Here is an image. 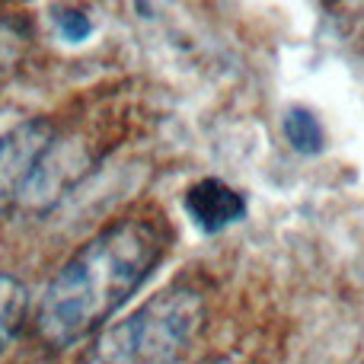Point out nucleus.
Listing matches in <instances>:
<instances>
[{
	"mask_svg": "<svg viewBox=\"0 0 364 364\" xmlns=\"http://www.w3.org/2000/svg\"><path fill=\"white\" fill-rule=\"evenodd\" d=\"M55 23H58V32H61V38H68L70 45L87 42L90 32H93V19H90L83 10H58Z\"/></svg>",
	"mask_w": 364,
	"mask_h": 364,
	"instance_id": "obj_8",
	"label": "nucleus"
},
{
	"mask_svg": "<svg viewBox=\"0 0 364 364\" xmlns=\"http://www.w3.org/2000/svg\"><path fill=\"white\" fill-rule=\"evenodd\" d=\"M188 220L198 227L201 233H220L227 227H233L237 220L246 218V198L243 192H237L233 186H227L224 179H198L195 186H188L186 198H182Z\"/></svg>",
	"mask_w": 364,
	"mask_h": 364,
	"instance_id": "obj_4",
	"label": "nucleus"
},
{
	"mask_svg": "<svg viewBox=\"0 0 364 364\" xmlns=\"http://www.w3.org/2000/svg\"><path fill=\"white\" fill-rule=\"evenodd\" d=\"M282 134L297 154L304 157H320L326 151V132H323V122L316 119L314 109L307 106H291L282 119Z\"/></svg>",
	"mask_w": 364,
	"mask_h": 364,
	"instance_id": "obj_6",
	"label": "nucleus"
},
{
	"mask_svg": "<svg viewBox=\"0 0 364 364\" xmlns=\"http://www.w3.org/2000/svg\"><path fill=\"white\" fill-rule=\"evenodd\" d=\"M51 144L55 128L48 119H26L0 134V214L26 195Z\"/></svg>",
	"mask_w": 364,
	"mask_h": 364,
	"instance_id": "obj_3",
	"label": "nucleus"
},
{
	"mask_svg": "<svg viewBox=\"0 0 364 364\" xmlns=\"http://www.w3.org/2000/svg\"><path fill=\"white\" fill-rule=\"evenodd\" d=\"M26 314H29V288L16 275L0 272V358L19 336Z\"/></svg>",
	"mask_w": 364,
	"mask_h": 364,
	"instance_id": "obj_5",
	"label": "nucleus"
},
{
	"mask_svg": "<svg viewBox=\"0 0 364 364\" xmlns=\"http://www.w3.org/2000/svg\"><path fill=\"white\" fill-rule=\"evenodd\" d=\"M32 42V29L23 16H0V77L23 61Z\"/></svg>",
	"mask_w": 364,
	"mask_h": 364,
	"instance_id": "obj_7",
	"label": "nucleus"
},
{
	"mask_svg": "<svg viewBox=\"0 0 364 364\" xmlns=\"http://www.w3.org/2000/svg\"><path fill=\"white\" fill-rule=\"evenodd\" d=\"M205 326V297L195 284H173L115 320L96 339V364H176Z\"/></svg>",
	"mask_w": 364,
	"mask_h": 364,
	"instance_id": "obj_2",
	"label": "nucleus"
},
{
	"mask_svg": "<svg viewBox=\"0 0 364 364\" xmlns=\"http://www.w3.org/2000/svg\"><path fill=\"white\" fill-rule=\"evenodd\" d=\"M166 252L157 220L109 224L58 269L36 310V329L51 348H70L102 329L151 278Z\"/></svg>",
	"mask_w": 364,
	"mask_h": 364,
	"instance_id": "obj_1",
	"label": "nucleus"
}]
</instances>
